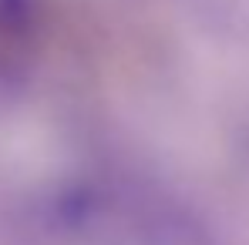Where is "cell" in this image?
Here are the masks:
<instances>
[{"instance_id":"obj_1","label":"cell","mask_w":249,"mask_h":245,"mask_svg":"<svg viewBox=\"0 0 249 245\" xmlns=\"http://www.w3.org/2000/svg\"><path fill=\"white\" fill-rule=\"evenodd\" d=\"M185 7L206 34L249 47V0H185Z\"/></svg>"}]
</instances>
